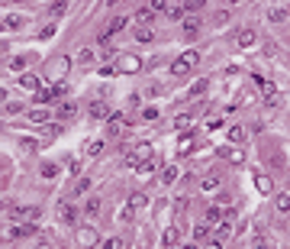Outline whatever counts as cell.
<instances>
[{
	"label": "cell",
	"instance_id": "obj_1",
	"mask_svg": "<svg viewBox=\"0 0 290 249\" xmlns=\"http://www.w3.org/2000/svg\"><path fill=\"white\" fill-rule=\"evenodd\" d=\"M197 65H200V52L197 49H187V52H181L174 62H171V75H174V78H184V75H191Z\"/></svg>",
	"mask_w": 290,
	"mask_h": 249
},
{
	"label": "cell",
	"instance_id": "obj_2",
	"mask_svg": "<svg viewBox=\"0 0 290 249\" xmlns=\"http://www.w3.org/2000/svg\"><path fill=\"white\" fill-rule=\"evenodd\" d=\"M36 233V223H7L0 230V243H13V240H23V236Z\"/></svg>",
	"mask_w": 290,
	"mask_h": 249
},
{
	"label": "cell",
	"instance_id": "obj_3",
	"mask_svg": "<svg viewBox=\"0 0 290 249\" xmlns=\"http://www.w3.org/2000/svg\"><path fill=\"white\" fill-rule=\"evenodd\" d=\"M68 68H71V58H65V55H58V58H52V62H48L46 75H48V81H55V84H61V78L68 75Z\"/></svg>",
	"mask_w": 290,
	"mask_h": 249
},
{
	"label": "cell",
	"instance_id": "obj_4",
	"mask_svg": "<svg viewBox=\"0 0 290 249\" xmlns=\"http://www.w3.org/2000/svg\"><path fill=\"white\" fill-rule=\"evenodd\" d=\"M42 217V207H10V223H32Z\"/></svg>",
	"mask_w": 290,
	"mask_h": 249
},
{
	"label": "cell",
	"instance_id": "obj_5",
	"mask_svg": "<svg viewBox=\"0 0 290 249\" xmlns=\"http://www.w3.org/2000/svg\"><path fill=\"white\" fill-rule=\"evenodd\" d=\"M74 240H77V246H84V249H91V246H97V243H100V233H97V226L84 223V226H77V233H74Z\"/></svg>",
	"mask_w": 290,
	"mask_h": 249
},
{
	"label": "cell",
	"instance_id": "obj_6",
	"mask_svg": "<svg viewBox=\"0 0 290 249\" xmlns=\"http://www.w3.org/2000/svg\"><path fill=\"white\" fill-rule=\"evenodd\" d=\"M126 26H129V16H113V20H110V23L100 29L97 39H100V42H110V36H113V32H122Z\"/></svg>",
	"mask_w": 290,
	"mask_h": 249
},
{
	"label": "cell",
	"instance_id": "obj_7",
	"mask_svg": "<svg viewBox=\"0 0 290 249\" xmlns=\"http://www.w3.org/2000/svg\"><path fill=\"white\" fill-rule=\"evenodd\" d=\"M197 188L203 191V194H213V191H219V188H222V175L210 171V175H203V178L197 181Z\"/></svg>",
	"mask_w": 290,
	"mask_h": 249
},
{
	"label": "cell",
	"instance_id": "obj_8",
	"mask_svg": "<svg viewBox=\"0 0 290 249\" xmlns=\"http://www.w3.org/2000/svg\"><path fill=\"white\" fill-rule=\"evenodd\" d=\"M77 217H81V214H77L74 204H68V201H61V204H58V220H61V223L77 226Z\"/></svg>",
	"mask_w": 290,
	"mask_h": 249
},
{
	"label": "cell",
	"instance_id": "obj_9",
	"mask_svg": "<svg viewBox=\"0 0 290 249\" xmlns=\"http://www.w3.org/2000/svg\"><path fill=\"white\" fill-rule=\"evenodd\" d=\"M87 117H91V120H107V117H110L107 101H103V97H100V101H91V107H87Z\"/></svg>",
	"mask_w": 290,
	"mask_h": 249
},
{
	"label": "cell",
	"instance_id": "obj_10",
	"mask_svg": "<svg viewBox=\"0 0 290 249\" xmlns=\"http://www.w3.org/2000/svg\"><path fill=\"white\" fill-rule=\"evenodd\" d=\"M136 214H139V210L132 207V201H122L120 210H116V223H132V220H136Z\"/></svg>",
	"mask_w": 290,
	"mask_h": 249
},
{
	"label": "cell",
	"instance_id": "obj_11",
	"mask_svg": "<svg viewBox=\"0 0 290 249\" xmlns=\"http://www.w3.org/2000/svg\"><path fill=\"white\" fill-rule=\"evenodd\" d=\"M255 39H258V32H255V29H239V32H236V46H239V49L255 46Z\"/></svg>",
	"mask_w": 290,
	"mask_h": 249
},
{
	"label": "cell",
	"instance_id": "obj_12",
	"mask_svg": "<svg viewBox=\"0 0 290 249\" xmlns=\"http://www.w3.org/2000/svg\"><path fill=\"white\" fill-rule=\"evenodd\" d=\"M26 120H29V123H36V126H46V123H52V113H48L46 107H42V110H29V113H26Z\"/></svg>",
	"mask_w": 290,
	"mask_h": 249
},
{
	"label": "cell",
	"instance_id": "obj_13",
	"mask_svg": "<svg viewBox=\"0 0 290 249\" xmlns=\"http://www.w3.org/2000/svg\"><path fill=\"white\" fill-rule=\"evenodd\" d=\"M161 240H165V246H168V249H181V230H177V226H168Z\"/></svg>",
	"mask_w": 290,
	"mask_h": 249
},
{
	"label": "cell",
	"instance_id": "obj_14",
	"mask_svg": "<svg viewBox=\"0 0 290 249\" xmlns=\"http://www.w3.org/2000/svg\"><path fill=\"white\" fill-rule=\"evenodd\" d=\"M200 26H203V20H200V16H187V20H184V36H187V39H191V36H197Z\"/></svg>",
	"mask_w": 290,
	"mask_h": 249
},
{
	"label": "cell",
	"instance_id": "obj_15",
	"mask_svg": "<svg viewBox=\"0 0 290 249\" xmlns=\"http://www.w3.org/2000/svg\"><path fill=\"white\" fill-rule=\"evenodd\" d=\"M155 168H158V159H155V156H148V159H142V162H139V175H142V178H148V175H152V171Z\"/></svg>",
	"mask_w": 290,
	"mask_h": 249
},
{
	"label": "cell",
	"instance_id": "obj_16",
	"mask_svg": "<svg viewBox=\"0 0 290 249\" xmlns=\"http://www.w3.org/2000/svg\"><path fill=\"white\" fill-rule=\"evenodd\" d=\"M274 210H277V214H290V191L274 194Z\"/></svg>",
	"mask_w": 290,
	"mask_h": 249
},
{
	"label": "cell",
	"instance_id": "obj_17",
	"mask_svg": "<svg viewBox=\"0 0 290 249\" xmlns=\"http://www.w3.org/2000/svg\"><path fill=\"white\" fill-rule=\"evenodd\" d=\"M61 13H68V0H55L52 7H48V20H61Z\"/></svg>",
	"mask_w": 290,
	"mask_h": 249
},
{
	"label": "cell",
	"instance_id": "obj_18",
	"mask_svg": "<svg viewBox=\"0 0 290 249\" xmlns=\"http://www.w3.org/2000/svg\"><path fill=\"white\" fill-rule=\"evenodd\" d=\"M100 210H103V201H100V197H87L84 201V214L87 217H97Z\"/></svg>",
	"mask_w": 290,
	"mask_h": 249
},
{
	"label": "cell",
	"instance_id": "obj_19",
	"mask_svg": "<svg viewBox=\"0 0 290 249\" xmlns=\"http://www.w3.org/2000/svg\"><path fill=\"white\" fill-rule=\"evenodd\" d=\"M210 240V223H193V243H206Z\"/></svg>",
	"mask_w": 290,
	"mask_h": 249
},
{
	"label": "cell",
	"instance_id": "obj_20",
	"mask_svg": "<svg viewBox=\"0 0 290 249\" xmlns=\"http://www.w3.org/2000/svg\"><path fill=\"white\" fill-rule=\"evenodd\" d=\"M222 156H226V162H232V165H242L245 162V152H242V149H236V146L222 149Z\"/></svg>",
	"mask_w": 290,
	"mask_h": 249
},
{
	"label": "cell",
	"instance_id": "obj_21",
	"mask_svg": "<svg viewBox=\"0 0 290 249\" xmlns=\"http://www.w3.org/2000/svg\"><path fill=\"white\" fill-rule=\"evenodd\" d=\"M177 178H181V168H177V165H168V168L161 171V181H165V185H174Z\"/></svg>",
	"mask_w": 290,
	"mask_h": 249
},
{
	"label": "cell",
	"instance_id": "obj_22",
	"mask_svg": "<svg viewBox=\"0 0 290 249\" xmlns=\"http://www.w3.org/2000/svg\"><path fill=\"white\" fill-rule=\"evenodd\" d=\"M52 97H55V91H52V87H46V84H42L36 94H32V101H36V104H48Z\"/></svg>",
	"mask_w": 290,
	"mask_h": 249
},
{
	"label": "cell",
	"instance_id": "obj_23",
	"mask_svg": "<svg viewBox=\"0 0 290 249\" xmlns=\"http://www.w3.org/2000/svg\"><path fill=\"white\" fill-rule=\"evenodd\" d=\"M171 20V23H184V20H187V10L184 7H168V13H165Z\"/></svg>",
	"mask_w": 290,
	"mask_h": 249
},
{
	"label": "cell",
	"instance_id": "obj_24",
	"mask_svg": "<svg viewBox=\"0 0 290 249\" xmlns=\"http://www.w3.org/2000/svg\"><path fill=\"white\" fill-rule=\"evenodd\" d=\"M20 87H29V91H39V87H42V81H39L36 75H20Z\"/></svg>",
	"mask_w": 290,
	"mask_h": 249
},
{
	"label": "cell",
	"instance_id": "obj_25",
	"mask_svg": "<svg viewBox=\"0 0 290 249\" xmlns=\"http://www.w3.org/2000/svg\"><path fill=\"white\" fill-rule=\"evenodd\" d=\"M100 152H103V139H91V142L84 146V156H87V159L100 156Z\"/></svg>",
	"mask_w": 290,
	"mask_h": 249
},
{
	"label": "cell",
	"instance_id": "obj_26",
	"mask_svg": "<svg viewBox=\"0 0 290 249\" xmlns=\"http://www.w3.org/2000/svg\"><path fill=\"white\" fill-rule=\"evenodd\" d=\"M152 39H155L152 26H139V29H136V42H152Z\"/></svg>",
	"mask_w": 290,
	"mask_h": 249
},
{
	"label": "cell",
	"instance_id": "obj_27",
	"mask_svg": "<svg viewBox=\"0 0 290 249\" xmlns=\"http://www.w3.org/2000/svg\"><path fill=\"white\" fill-rule=\"evenodd\" d=\"M136 20H139V23H142V26H148V23H152V20H155V13H152V10H148V7H139V10H136Z\"/></svg>",
	"mask_w": 290,
	"mask_h": 249
},
{
	"label": "cell",
	"instance_id": "obj_28",
	"mask_svg": "<svg viewBox=\"0 0 290 249\" xmlns=\"http://www.w3.org/2000/svg\"><path fill=\"white\" fill-rule=\"evenodd\" d=\"M226 136H229L232 146H239V142L245 139V130H242V126H229V133H226Z\"/></svg>",
	"mask_w": 290,
	"mask_h": 249
},
{
	"label": "cell",
	"instance_id": "obj_29",
	"mask_svg": "<svg viewBox=\"0 0 290 249\" xmlns=\"http://www.w3.org/2000/svg\"><path fill=\"white\" fill-rule=\"evenodd\" d=\"M284 20H287V13H284L281 7H271V10H267V23H284Z\"/></svg>",
	"mask_w": 290,
	"mask_h": 249
},
{
	"label": "cell",
	"instance_id": "obj_30",
	"mask_svg": "<svg viewBox=\"0 0 290 249\" xmlns=\"http://www.w3.org/2000/svg\"><path fill=\"white\" fill-rule=\"evenodd\" d=\"M58 113H61V120H71V117H74V113H77V104H74V101L61 104V110H58Z\"/></svg>",
	"mask_w": 290,
	"mask_h": 249
},
{
	"label": "cell",
	"instance_id": "obj_31",
	"mask_svg": "<svg viewBox=\"0 0 290 249\" xmlns=\"http://www.w3.org/2000/svg\"><path fill=\"white\" fill-rule=\"evenodd\" d=\"M255 188H258V191H265V194H267V191H271V178H267V175H261V171H258V175H255Z\"/></svg>",
	"mask_w": 290,
	"mask_h": 249
},
{
	"label": "cell",
	"instance_id": "obj_32",
	"mask_svg": "<svg viewBox=\"0 0 290 249\" xmlns=\"http://www.w3.org/2000/svg\"><path fill=\"white\" fill-rule=\"evenodd\" d=\"M129 201H132V207L136 210H142V207H148V197L142 194V191H136V194H129Z\"/></svg>",
	"mask_w": 290,
	"mask_h": 249
},
{
	"label": "cell",
	"instance_id": "obj_33",
	"mask_svg": "<svg viewBox=\"0 0 290 249\" xmlns=\"http://www.w3.org/2000/svg\"><path fill=\"white\" fill-rule=\"evenodd\" d=\"M232 236V223H216V240H229Z\"/></svg>",
	"mask_w": 290,
	"mask_h": 249
},
{
	"label": "cell",
	"instance_id": "obj_34",
	"mask_svg": "<svg viewBox=\"0 0 290 249\" xmlns=\"http://www.w3.org/2000/svg\"><path fill=\"white\" fill-rule=\"evenodd\" d=\"M265 104L267 107H277V87H271V84L265 87Z\"/></svg>",
	"mask_w": 290,
	"mask_h": 249
},
{
	"label": "cell",
	"instance_id": "obj_35",
	"mask_svg": "<svg viewBox=\"0 0 290 249\" xmlns=\"http://www.w3.org/2000/svg\"><path fill=\"white\" fill-rule=\"evenodd\" d=\"M55 175H58V165H55V162H46V165H42V178H46V181H52Z\"/></svg>",
	"mask_w": 290,
	"mask_h": 249
},
{
	"label": "cell",
	"instance_id": "obj_36",
	"mask_svg": "<svg viewBox=\"0 0 290 249\" xmlns=\"http://www.w3.org/2000/svg\"><path fill=\"white\" fill-rule=\"evenodd\" d=\"M148 10L152 13H168V0H148Z\"/></svg>",
	"mask_w": 290,
	"mask_h": 249
},
{
	"label": "cell",
	"instance_id": "obj_37",
	"mask_svg": "<svg viewBox=\"0 0 290 249\" xmlns=\"http://www.w3.org/2000/svg\"><path fill=\"white\" fill-rule=\"evenodd\" d=\"M203 7H206V0H187V3H184V10H187V13H200Z\"/></svg>",
	"mask_w": 290,
	"mask_h": 249
},
{
	"label": "cell",
	"instance_id": "obj_38",
	"mask_svg": "<svg viewBox=\"0 0 290 249\" xmlns=\"http://www.w3.org/2000/svg\"><path fill=\"white\" fill-rule=\"evenodd\" d=\"M103 249H126V240H120V236H110V240H103Z\"/></svg>",
	"mask_w": 290,
	"mask_h": 249
},
{
	"label": "cell",
	"instance_id": "obj_39",
	"mask_svg": "<svg viewBox=\"0 0 290 249\" xmlns=\"http://www.w3.org/2000/svg\"><path fill=\"white\" fill-rule=\"evenodd\" d=\"M222 220V207H210L206 210V223H219Z\"/></svg>",
	"mask_w": 290,
	"mask_h": 249
},
{
	"label": "cell",
	"instance_id": "obj_40",
	"mask_svg": "<svg viewBox=\"0 0 290 249\" xmlns=\"http://www.w3.org/2000/svg\"><path fill=\"white\" fill-rule=\"evenodd\" d=\"M229 20H232V13H229V10H219V13L213 16V23H216V26H226Z\"/></svg>",
	"mask_w": 290,
	"mask_h": 249
},
{
	"label": "cell",
	"instance_id": "obj_41",
	"mask_svg": "<svg viewBox=\"0 0 290 249\" xmlns=\"http://www.w3.org/2000/svg\"><path fill=\"white\" fill-rule=\"evenodd\" d=\"M91 191V178H77V185H74V194H87Z\"/></svg>",
	"mask_w": 290,
	"mask_h": 249
},
{
	"label": "cell",
	"instance_id": "obj_42",
	"mask_svg": "<svg viewBox=\"0 0 290 249\" xmlns=\"http://www.w3.org/2000/svg\"><path fill=\"white\" fill-rule=\"evenodd\" d=\"M52 36H55V23H48V26L39 29V42H42V39H52Z\"/></svg>",
	"mask_w": 290,
	"mask_h": 249
},
{
	"label": "cell",
	"instance_id": "obj_43",
	"mask_svg": "<svg viewBox=\"0 0 290 249\" xmlns=\"http://www.w3.org/2000/svg\"><path fill=\"white\" fill-rule=\"evenodd\" d=\"M77 62H81V65L94 62V49H81V52H77Z\"/></svg>",
	"mask_w": 290,
	"mask_h": 249
},
{
	"label": "cell",
	"instance_id": "obj_44",
	"mask_svg": "<svg viewBox=\"0 0 290 249\" xmlns=\"http://www.w3.org/2000/svg\"><path fill=\"white\" fill-rule=\"evenodd\" d=\"M191 120H193L191 113H181V117L174 120V126H177V130H187V126H191Z\"/></svg>",
	"mask_w": 290,
	"mask_h": 249
},
{
	"label": "cell",
	"instance_id": "obj_45",
	"mask_svg": "<svg viewBox=\"0 0 290 249\" xmlns=\"http://www.w3.org/2000/svg\"><path fill=\"white\" fill-rule=\"evenodd\" d=\"M7 29H23V20H20V16H7Z\"/></svg>",
	"mask_w": 290,
	"mask_h": 249
},
{
	"label": "cell",
	"instance_id": "obj_46",
	"mask_svg": "<svg viewBox=\"0 0 290 249\" xmlns=\"http://www.w3.org/2000/svg\"><path fill=\"white\" fill-rule=\"evenodd\" d=\"M23 68H26V58H10V71H13V75L23 71Z\"/></svg>",
	"mask_w": 290,
	"mask_h": 249
},
{
	"label": "cell",
	"instance_id": "obj_47",
	"mask_svg": "<svg viewBox=\"0 0 290 249\" xmlns=\"http://www.w3.org/2000/svg\"><path fill=\"white\" fill-rule=\"evenodd\" d=\"M248 249H274V246H271V243H267L265 236H258V240H255V243H252Z\"/></svg>",
	"mask_w": 290,
	"mask_h": 249
},
{
	"label": "cell",
	"instance_id": "obj_48",
	"mask_svg": "<svg viewBox=\"0 0 290 249\" xmlns=\"http://www.w3.org/2000/svg\"><path fill=\"white\" fill-rule=\"evenodd\" d=\"M7 110H10V113H23V104H20V101H7Z\"/></svg>",
	"mask_w": 290,
	"mask_h": 249
},
{
	"label": "cell",
	"instance_id": "obj_49",
	"mask_svg": "<svg viewBox=\"0 0 290 249\" xmlns=\"http://www.w3.org/2000/svg\"><path fill=\"white\" fill-rule=\"evenodd\" d=\"M203 249H222V240H216V236H213V240L203 243Z\"/></svg>",
	"mask_w": 290,
	"mask_h": 249
},
{
	"label": "cell",
	"instance_id": "obj_50",
	"mask_svg": "<svg viewBox=\"0 0 290 249\" xmlns=\"http://www.w3.org/2000/svg\"><path fill=\"white\" fill-rule=\"evenodd\" d=\"M191 146H193L191 136H184V142H181V156H187V152H191Z\"/></svg>",
	"mask_w": 290,
	"mask_h": 249
},
{
	"label": "cell",
	"instance_id": "obj_51",
	"mask_svg": "<svg viewBox=\"0 0 290 249\" xmlns=\"http://www.w3.org/2000/svg\"><path fill=\"white\" fill-rule=\"evenodd\" d=\"M155 117H158V110H155V107H148V110H142V120H155Z\"/></svg>",
	"mask_w": 290,
	"mask_h": 249
},
{
	"label": "cell",
	"instance_id": "obj_52",
	"mask_svg": "<svg viewBox=\"0 0 290 249\" xmlns=\"http://www.w3.org/2000/svg\"><path fill=\"white\" fill-rule=\"evenodd\" d=\"M203 91H206V81H197V84H193V91H191V94H193V97H197V94H203Z\"/></svg>",
	"mask_w": 290,
	"mask_h": 249
},
{
	"label": "cell",
	"instance_id": "obj_53",
	"mask_svg": "<svg viewBox=\"0 0 290 249\" xmlns=\"http://www.w3.org/2000/svg\"><path fill=\"white\" fill-rule=\"evenodd\" d=\"M174 210H177V214H184V210H187V197H181V201L174 204Z\"/></svg>",
	"mask_w": 290,
	"mask_h": 249
},
{
	"label": "cell",
	"instance_id": "obj_54",
	"mask_svg": "<svg viewBox=\"0 0 290 249\" xmlns=\"http://www.w3.org/2000/svg\"><path fill=\"white\" fill-rule=\"evenodd\" d=\"M116 3H120V0H103L100 7H103V10H110V7H116Z\"/></svg>",
	"mask_w": 290,
	"mask_h": 249
},
{
	"label": "cell",
	"instance_id": "obj_55",
	"mask_svg": "<svg viewBox=\"0 0 290 249\" xmlns=\"http://www.w3.org/2000/svg\"><path fill=\"white\" fill-rule=\"evenodd\" d=\"M7 94H10V91H3V87H0V104H7Z\"/></svg>",
	"mask_w": 290,
	"mask_h": 249
},
{
	"label": "cell",
	"instance_id": "obj_56",
	"mask_svg": "<svg viewBox=\"0 0 290 249\" xmlns=\"http://www.w3.org/2000/svg\"><path fill=\"white\" fill-rule=\"evenodd\" d=\"M181 249H197V243H187V246H181Z\"/></svg>",
	"mask_w": 290,
	"mask_h": 249
},
{
	"label": "cell",
	"instance_id": "obj_57",
	"mask_svg": "<svg viewBox=\"0 0 290 249\" xmlns=\"http://www.w3.org/2000/svg\"><path fill=\"white\" fill-rule=\"evenodd\" d=\"M229 3H239V0H229Z\"/></svg>",
	"mask_w": 290,
	"mask_h": 249
}]
</instances>
